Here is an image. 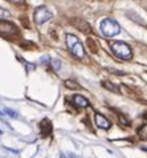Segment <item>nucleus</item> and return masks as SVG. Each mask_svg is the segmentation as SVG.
Listing matches in <instances>:
<instances>
[{"mask_svg": "<svg viewBox=\"0 0 147 158\" xmlns=\"http://www.w3.org/2000/svg\"><path fill=\"white\" fill-rule=\"evenodd\" d=\"M65 40H66V45L69 48V51L72 52L73 56H76L77 59L84 57L85 56V49H84L82 43L78 40V37L74 36V35H72V33H68Z\"/></svg>", "mask_w": 147, "mask_h": 158, "instance_id": "nucleus-1", "label": "nucleus"}, {"mask_svg": "<svg viewBox=\"0 0 147 158\" xmlns=\"http://www.w3.org/2000/svg\"><path fill=\"white\" fill-rule=\"evenodd\" d=\"M99 28H101L102 35L106 37H114L121 32V25L114 19H109V17L101 21Z\"/></svg>", "mask_w": 147, "mask_h": 158, "instance_id": "nucleus-2", "label": "nucleus"}, {"mask_svg": "<svg viewBox=\"0 0 147 158\" xmlns=\"http://www.w3.org/2000/svg\"><path fill=\"white\" fill-rule=\"evenodd\" d=\"M111 52L117 56V57L122 59V60H130L133 57V52L130 45H127L123 41H113L111 43Z\"/></svg>", "mask_w": 147, "mask_h": 158, "instance_id": "nucleus-3", "label": "nucleus"}, {"mask_svg": "<svg viewBox=\"0 0 147 158\" xmlns=\"http://www.w3.org/2000/svg\"><path fill=\"white\" fill-rule=\"evenodd\" d=\"M52 16H53L52 12L46 7H37L33 14V19H34V23L41 25V24L46 23V21H49L52 19Z\"/></svg>", "mask_w": 147, "mask_h": 158, "instance_id": "nucleus-4", "label": "nucleus"}, {"mask_svg": "<svg viewBox=\"0 0 147 158\" xmlns=\"http://www.w3.org/2000/svg\"><path fill=\"white\" fill-rule=\"evenodd\" d=\"M96 124L98 128H101V129H109L111 126V122L107 120L105 116H102L101 113H97L96 114Z\"/></svg>", "mask_w": 147, "mask_h": 158, "instance_id": "nucleus-5", "label": "nucleus"}, {"mask_svg": "<svg viewBox=\"0 0 147 158\" xmlns=\"http://www.w3.org/2000/svg\"><path fill=\"white\" fill-rule=\"evenodd\" d=\"M0 32L4 35H10V33H15L16 32V27L14 24L8 23V21H3L0 20Z\"/></svg>", "mask_w": 147, "mask_h": 158, "instance_id": "nucleus-6", "label": "nucleus"}, {"mask_svg": "<svg viewBox=\"0 0 147 158\" xmlns=\"http://www.w3.org/2000/svg\"><path fill=\"white\" fill-rule=\"evenodd\" d=\"M73 104L76 105V106H78V108H86L89 105V101L86 100L84 96H81V94H76V96H73Z\"/></svg>", "mask_w": 147, "mask_h": 158, "instance_id": "nucleus-7", "label": "nucleus"}, {"mask_svg": "<svg viewBox=\"0 0 147 158\" xmlns=\"http://www.w3.org/2000/svg\"><path fill=\"white\" fill-rule=\"evenodd\" d=\"M102 86L103 88H106V89H109L111 92H114V93H119V89H118V86H115L113 84H110V82H107V81H103L102 82Z\"/></svg>", "mask_w": 147, "mask_h": 158, "instance_id": "nucleus-8", "label": "nucleus"}, {"mask_svg": "<svg viewBox=\"0 0 147 158\" xmlns=\"http://www.w3.org/2000/svg\"><path fill=\"white\" fill-rule=\"evenodd\" d=\"M2 113H4V114H7V116H10L11 118H17V117H19V114H17V113H16L15 110H12V109H10V108H4Z\"/></svg>", "mask_w": 147, "mask_h": 158, "instance_id": "nucleus-9", "label": "nucleus"}, {"mask_svg": "<svg viewBox=\"0 0 147 158\" xmlns=\"http://www.w3.org/2000/svg\"><path fill=\"white\" fill-rule=\"evenodd\" d=\"M65 86L69 88V89H78L80 85L77 84L76 81H73V80H66L65 81Z\"/></svg>", "mask_w": 147, "mask_h": 158, "instance_id": "nucleus-10", "label": "nucleus"}, {"mask_svg": "<svg viewBox=\"0 0 147 158\" xmlns=\"http://www.w3.org/2000/svg\"><path fill=\"white\" fill-rule=\"evenodd\" d=\"M52 67H53V71H58L61 68V61L60 60H52Z\"/></svg>", "mask_w": 147, "mask_h": 158, "instance_id": "nucleus-11", "label": "nucleus"}, {"mask_svg": "<svg viewBox=\"0 0 147 158\" xmlns=\"http://www.w3.org/2000/svg\"><path fill=\"white\" fill-rule=\"evenodd\" d=\"M20 60H21V59H20ZM21 61H23V64L25 65V67H27V69H28L29 72H31V71H33V69H36V65H33V64H29L28 61H24V60H21Z\"/></svg>", "mask_w": 147, "mask_h": 158, "instance_id": "nucleus-12", "label": "nucleus"}, {"mask_svg": "<svg viewBox=\"0 0 147 158\" xmlns=\"http://www.w3.org/2000/svg\"><path fill=\"white\" fill-rule=\"evenodd\" d=\"M4 16H10V12L6 11V10H3V8H0V17H4Z\"/></svg>", "mask_w": 147, "mask_h": 158, "instance_id": "nucleus-13", "label": "nucleus"}, {"mask_svg": "<svg viewBox=\"0 0 147 158\" xmlns=\"http://www.w3.org/2000/svg\"><path fill=\"white\" fill-rule=\"evenodd\" d=\"M8 2L12 3V4H24L25 0H8Z\"/></svg>", "mask_w": 147, "mask_h": 158, "instance_id": "nucleus-14", "label": "nucleus"}, {"mask_svg": "<svg viewBox=\"0 0 147 158\" xmlns=\"http://www.w3.org/2000/svg\"><path fill=\"white\" fill-rule=\"evenodd\" d=\"M68 158H76V157L73 156V154H69V156H68Z\"/></svg>", "mask_w": 147, "mask_h": 158, "instance_id": "nucleus-15", "label": "nucleus"}, {"mask_svg": "<svg viewBox=\"0 0 147 158\" xmlns=\"http://www.w3.org/2000/svg\"><path fill=\"white\" fill-rule=\"evenodd\" d=\"M2 133H3V131H2V130H0V134H2Z\"/></svg>", "mask_w": 147, "mask_h": 158, "instance_id": "nucleus-16", "label": "nucleus"}]
</instances>
